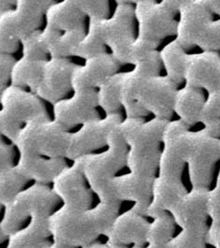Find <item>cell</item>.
<instances>
[{"instance_id":"d6986e66","label":"cell","mask_w":220,"mask_h":248,"mask_svg":"<svg viewBox=\"0 0 220 248\" xmlns=\"http://www.w3.org/2000/svg\"><path fill=\"white\" fill-rule=\"evenodd\" d=\"M85 61L83 65H78L74 70L71 81L74 92L99 89L112 76L118 73L122 64L109 52H104Z\"/></svg>"},{"instance_id":"4fadbf2b","label":"cell","mask_w":220,"mask_h":248,"mask_svg":"<svg viewBox=\"0 0 220 248\" xmlns=\"http://www.w3.org/2000/svg\"><path fill=\"white\" fill-rule=\"evenodd\" d=\"M52 188L61 198L63 205L78 210H88L94 205L96 194L89 185L80 160L72 162L52 183ZM97 197V196H96Z\"/></svg>"},{"instance_id":"4316f807","label":"cell","mask_w":220,"mask_h":248,"mask_svg":"<svg viewBox=\"0 0 220 248\" xmlns=\"http://www.w3.org/2000/svg\"><path fill=\"white\" fill-rule=\"evenodd\" d=\"M46 62L30 60L24 57L16 61L11 78L12 85L20 88L28 87L35 93L41 82Z\"/></svg>"},{"instance_id":"44dd1931","label":"cell","mask_w":220,"mask_h":248,"mask_svg":"<svg viewBox=\"0 0 220 248\" xmlns=\"http://www.w3.org/2000/svg\"><path fill=\"white\" fill-rule=\"evenodd\" d=\"M66 160L49 159L35 155H19L16 165L18 170L34 183L49 185L68 167Z\"/></svg>"},{"instance_id":"ab89813d","label":"cell","mask_w":220,"mask_h":248,"mask_svg":"<svg viewBox=\"0 0 220 248\" xmlns=\"http://www.w3.org/2000/svg\"><path fill=\"white\" fill-rule=\"evenodd\" d=\"M210 245L214 248H220V226L211 224L208 232Z\"/></svg>"},{"instance_id":"74e56055","label":"cell","mask_w":220,"mask_h":248,"mask_svg":"<svg viewBox=\"0 0 220 248\" xmlns=\"http://www.w3.org/2000/svg\"><path fill=\"white\" fill-rule=\"evenodd\" d=\"M16 61L9 53H0V91L8 87L7 83L12 78L13 66Z\"/></svg>"},{"instance_id":"836d02e7","label":"cell","mask_w":220,"mask_h":248,"mask_svg":"<svg viewBox=\"0 0 220 248\" xmlns=\"http://www.w3.org/2000/svg\"><path fill=\"white\" fill-rule=\"evenodd\" d=\"M209 228L181 230L168 246V248H207Z\"/></svg>"},{"instance_id":"484cf974","label":"cell","mask_w":220,"mask_h":248,"mask_svg":"<svg viewBox=\"0 0 220 248\" xmlns=\"http://www.w3.org/2000/svg\"><path fill=\"white\" fill-rule=\"evenodd\" d=\"M86 34L85 27L59 34L45 26L41 32L50 58H67L69 56H75L77 48L85 37Z\"/></svg>"},{"instance_id":"f6af8a7d","label":"cell","mask_w":220,"mask_h":248,"mask_svg":"<svg viewBox=\"0 0 220 248\" xmlns=\"http://www.w3.org/2000/svg\"><path fill=\"white\" fill-rule=\"evenodd\" d=\"M104 244H107V243H99V244H95V245H94V246L89 247V248H101V246L104 245Z\"/></svg>"},{"instance_id":"8992f818","label":"cell","mask_w":220,"mask_h":248,"mask_svg":"<svg viewBox=\"0 0 220 248\" xmlns=\"http://www.w3.org/2000/svg\"><path fill=\"white\" fill-rule=\"evenodd\" d=\"M1 137L14 143L20 131L26 124L37 120H49L48 113L40 98L24 88L9 85L0 96Z\"/></svg>"},{"instance_id":"5bb4252c","label":"cell","mask_w":220,"mask_h":248,"mask_svg":"<svg viewBox=\"0 0 220 248\" xmlns=\"http://www.w3.org/2000/svg\"><path fill=\"white\" fill-rule=\"evenodd\" d=\"M189 130L180 120L168 122L162 137L159 176L182 181L186 162V133Z\"/></svg>"},{"instance_id":"f1b7e54d","label":"cell","mask_w":220,"mask_h":248,"mask_svg":"<svg viewBox=\"0 0 220 248\" xmlns=\"http://www.w3.org/2000/svg\"><path fill=\"white\" fill-rule=\"evenodd\" d=\"M179 228L170 212H164L152 217L147 233V245L168 247L172 240L179 232Z\"/></svg>"},{"instance_id":"ba28073f","label":"cell","mask_w":220,"mask_h":248,"mask_svg":"<svg viewBox=\"0 0 220 248\" xmlns=\"http://www.w3.org/2000/svg\"><path fill=\"white\" fill-rule=\"evenodd\" d=\"M54 2L17 0L15 9L0 13V53L15 52L25 37L38 30L42 17Z\"/></svg>"},{"instance_id":"30bf717a","label":"cell","mask_w":220,"mask_h":248,"mask_svg":"<svg viewBox=\"0 0 220 248\" xmlns=\"http://www.w3.org/2000/svg\"><path fill=\"white\" fill-rule=\"evenodd\" d=\"M133 3L138 22V38L158 47L165 37L176 35L180 1L138 0Z\"/></svg>"},{"instance_id":"2e32d148","label":"cell","mask_w":220,"mask_h":248,"mask_svg":"<svg viewBox=\"0 0 220 248\" xmlns=\"http://www.w3.org/2000/svg\"><path fill=\"white\" fill-rule=\"evenodd\" d=\"M97 91L87 89L75 91L69 99H62L53 105L54 121L69 129L76 125L100 120Z\"/></svg>"},{"instance_id":"60d3db41","label":"cell","mask_w":220,"mask_h":248,"mask_svg":"<svg viewBox=\"0 0 220 248\" xmlns=\"http://www.w3.org/2000/svg\"><path fill=\"white\" fill-rule=\"evenodd\" d=\"M209 10L214 15H218L220 18V1L215 0H204Z\"/></svg>"},{"instance_id":"8d00e7d4","label":"cell","mask_w":220,"mask_h":248,"mask_svg":"<svg viewBox=\"0 0 220 248\" xmlns=\"http://www.w3.org/2000/svg\"><path fill=\"white\" fill-rule=\"evenodd\" d=\"M208 205L211 224L220 226V169L216 185L208 191Z\"/></svg>"},{"instance_id":"8fae6325","label":"cell","mask_w":220,"mask_h":248,"mask_svg":"<svg viewBox=\"0 0 220 248\" xmlns=\"http://www.w3.org/2000/svg\"><path fill=\"white\" fill-rule=\"evenodd\" d=\"M112 17L99 20V33L104 44L110 48L113 56L123 63H128L131 47L135 41L133 19L135 7L133 1L117 0Z\"/></svg>"},{"instance_id":"277c9868","label":"cell","mask_w":220,"mask_h":248,"mask_svg":"<svg viewBox=\"0 0 220 248\" xmlns=\"http://www.w3.org/2000/svg\"><path fill=\"white\" fill-rule=\"evenodd\" d=\"M118 126L108 137V149L79 159L81 161L86 179L92 190L96 194L99 202H120L112 198L110 186L112 181L120 175L118 174L125 166L127 167L129 147Z\"/></svg>"},{"instance_id":"9a60e30c","label":"cell","mask_w":220,"mask_h":248,"mask_svg":"<svg viewBox=\"0 0 220 248\" xmlns=\"http://www.w3.org/2000/svg\"><path fill=\"white\" fill-rule=\"evenodd\" d=\"M152 218L145 212L131 206L122 213L108 234L107 244L120 248H143L147 246V233Z\"/></svg>"},{"instance_id":"7a4b0ae2","label":"cell","mask_w":220,"mask_h":248,"mask_svg":"<svg viewBox=\"0 0 220 248\" xmlns=\"http://www.w3.org/2000/svg\"><path fill=\"white\" fill-rule=\"evenodd\" d=\"M176 87L167 76H147L134 68L123 73L121 103L124 110L138 103L154 118L169 121L173 114Z\"/></svg>"},{"instance_id":"d4e9b609","label":"cell","mask_w":220,"mask_h":248,"mask_svg":"<svg viewBox=\"0 0 220 248\" xmlns=\"http://www.w3.org/2000/svg\"><path fill=\"white\" fill-rule=\"evenodd\" d=\"M205 100L202 90L185 85V87L176 92L173 113L188 127H191L201 123V115Z\"/></svg>"},{"instance_id":"e575fe53","label":"cell","mask_w":220,"mask_h":248,"mask_svg":"<svg viewBox=\"0 0 220 248\" xmlns=\"http://www.w3.org/2000/svg\"><path fill=\"white\" fill-rule=\"evenodd\" d=\"M39 29L30 34L21 42L23 46V57L35 61H48L49 50L45 45Z\"/></svg>"},{"instance_id":"6da1fadb","label":"cell","mask_w":220,"mask_h":248,"mask_svg":"<svg viewBox=\"0 0 220 248\" xmlns=\"http://www.w3.org/2000/svg\"><path fill=\"white\" fill-rule=\"evenodd\" d=\"M122 203L99 202L88 210L63 205L49 218L55 242L80 248L107 243L113 224L123 213L121 212Z\"/></svg>"},{"instance_id":"7c38bea8","label":"cell","mask_w":220,"mask_h":248,"mask_svg":"<svg viewBox=\"0 0 220 248\" xmlns=\"http://www.w3.org/2000/svg\"><path fill=\"white\" fill-rule=\"evenodd\" d=\"M122 122V115L114 113L107 115L104 119L83 124L79 131L71 133L66 159L74 162L108 146L110 132Z\"/></svg>"},{"instance_id":"b9f144b4","label":"cell","mask_w":220,"mask_h":248,"mask_svg":"<svg viewBox=\"0 0 220 248\" xmlns=\"http://www.w3.org/2000/svg\"><path fill=\"white\" fill-rule=\"evenodd\" d=\"M17 1H9V0H1L0 1V13H6L13 10V7L16 6Z\"/></svg>"},{"instance_id":"3957f363","label":"cell","mask_w":220,"mask_h":248,"mask_svg":"<svg viewBox=\"0 0 220 248\" xmlns=\"http://www.w3.org/2000/svg\"><path fill=\"white\" fill-rule=\"evenodd\" d=\"M63 202L52 186L34 183L20 192L4 207L1 236L11 237L25 229L33 219H49Z\"/></svg>"},{"instance_id":"1f68e13d","label":"cell","mask_w":220,"mask_h":248,"mask_svg":"<svg viewBox=\"0 0 220 248\" xmlns=\"http://www.w3.org/2000/svg\"><path fill=\"white\" fill-rule=\"evenodd\" d=\"M99 20H89V27L85 37L78 46L75 56H79L88 60L106 51V45L104 44L99 33Z\"/></svg>"},{"instance_id":"d6a6232c","label":"cell","mask_w":220,"mask_h":248,"mask_svg":"<svg viewBox=\"0 0 220 248\" xmlns=\"http://www.w3.org/2000/svg\"><path fill=\"white\" fill-rule=\"evenodd\" d=\"M201 123L213 136L220 137V91L208 93L201 115Z\"/></svg>"},{"instance_id":"cb8c5ba5","label":"cell","mask_w":220,"mask_h":248,"mask_svg":"<svg viewBox=\"0 0 220 248\" xmlns=\"http://www.w3.org/2000/svg\"><path fill=\"white\" fill-rule=\"evenodd\" d=\"M49 219H33L25 229L9 238V246L16 248H49L54 244Z\"/></svg>"},{"instance_id":"83f0119b","label":"cell","mask_w":220,"mask_h":248,"mask_svg":"<svg viewBox=\"0 0 220 248\" xmlns=\"http://www.w3.org/2000/svg\"><path fill=\"white\" fill-rule=\"evenodd\" d=\"M161 63L166 76L177 85L184 80L188 53L183 47L174 39L159 51Z\"/></svg>"},{"instance_id":"bcb514c9","label":"cell","mask_w":220,"mask_h":248,"mask_svg":"<svg viewBox=\"0 0 220 248\" xmlns=\"http://www.w3.org/2000/svg\"><path fill=\"white\" fill-rule=\"evenodd\" d=\"M7 248H13V247H8Z\"/></svg>"},{"instance_id":"5b68a950","label":"cell","mask_w":220,"mask_h":248,"mask_svg":"<svg viewBox=\"0 0 220 248\" xmlns=\"http://www.w3.org/2000/svg\"><path fill=\"white\" fill-rule=\"evenodd\" d=\"M175 40L185 50H220V18L214 19L204 0L180 1Z\"/></svg>"},{"instance_id":"d590c367","label":"cell","mask_w":220,"mask_h":248,"mask_svg":"<svg viewBox=\"0 0 220 248\" xmlns=\"http://www.w3.org/2000/svg\"><path fill=\"white\" fill-rule=\"evenodd\" d=\"M89 20H104L109 17V1H77Z\"/></svg>"},{"instance_id":"4dcf8cb0","label":"cell","mask_w":220,"mask_h":248,"mask_svg":"<svg viewBox=\"0 0 220 248\" xmlns=\"http://www.w3.org/2000/svg\"><path fill=\"white\" fill-rule=\"evenodd\" d=\"M123 78V73H117L98 89V106L107 115L119 113V109L123 107L121 103Z\"/></svg>"},{"instance_id":"9c48e42d","label":"cell","mask_w":220,"mask_h":248,"mask_svg":"<svg viewBox=\"0 0 220 248\" xmlns=\"http://www.w3.org/2000/svg\"><path fill=\"white\" fill-rule=\"evenodd\" d=\"M220 160V138L206 129L186 133V162L192 188L207 189L216 163Z\"/></svg>"},{"instance_id":"f546056e","label":"cell","mask_w":220,"mask_h":248,"mask_svg":"<svg viewBox=\"0 0 220 248\" xmlns=\"http://www.w3.org/2000/svg\"><path fill=\"white\" fill-rule=\"evenodd\" d=\"M31 182L22 174L16 166L0 171V203L6 206L20 192L29 186L26 185ZM34 183V182H33Z\"/></svg>"},{"instance_id":"e0dca14e","label":"cell","mask_w":220,"mask_h":248,"mask_svg":"<svg viewBox=\"0 0 220 248\" xmlns=\"http://www.w3.org/2000/svg\"><path fill=\"white\" fill-rule=\"evenodd\" d=\"M184 80L186 86L205 90L208 93L220 91V55L218 51L189 54Z\"/></svg>"},{"instance_id":"f35d334b","label":"cell","mask_w":220,"mask_h":248,"mask_svg":"<svg viewBox=\"0 0 220 248\" xmlns=\"http://www.w3.org/2000/svg\"><path fill=\"white\" fill-rule=\"evenodd\" d=\"M14 144H8L1 138L0 143V171L16 166L14 164Z\"/></svg>"},{"instance_id":"7402d4cb","label":"cell","mask_w":220,"mask_h":248,"mask_svg":"<svg viewBox=\"0 0 220 248\" xmlns=\"http://www.w3.org/2000/svg\"><path fill=\"white\" fill-rule=\"evenodd\" d=\"M46 26L62 34L85 27L86 15L75 0L55 1L46 12Z\"/></svg>"},{"instance_id":"ee69618b","label":"cell","mask_w":220,"mask_h":248,"mask_svg":"<svg viewBox=\"0 0 220 248\" xmlns=\"http://www.w3.org/2000/svg\"><path fill=\"white\" fill-rule=\"evenodd\" d=\"M100 248H120V247H112V246H109L108 244H104L101 246Z\"/></svg>"},{"instance_id":"ffe728a7","label":"cell","mask_w":220,"mask_h":248,"mask_svg":"<svg viewBox=\"0 0 220 248\" xmlns=\"http://www.w3.org/2000/svg\"><path fill=\"white\" fill-rule=\"evenodd\" d=\"M207 189L191 188L174 206L171 214L181 230L210 228Z\"/></svg>"},{"instance_id":"603a6c76","label":"cell","mask_w":220,"mask_h":248,"mask_svg":"<svg viewBox=\"0 0 220 248\" xmlns=\"http://www.w3.org/2000/svg\"><path fill=\"white\" fill-rule=\"evenodd\" d=\"M188 193L183 181L173 180L165 177L157 176L153 186L152 201L147 210L149 217H153L156 215L170 212Z\"/></svg>"},{"instance_id":"ac0fdd59","label":"cell","mask_w":220,"mask_h":248,"mask_svg":"<svg viewBox=\"0 0 220 248\" xmlns=\"http://www.w3.org/2000/svg\"><path fill=\"white\" fill-rule=\"evenodd\" d=\"M78 66L68 58H49L45 62L42 79L35 94L55 104L72 89V74Z\"/></svg>"},{"instance_id":"52a82bcc","label":"cell","mask_w":220,"mask_h":248,"mask_svg":"<svg viewBox=\"0 0 220 248\" xmlns=\"http://www.w3.org/2000/svg\"><path fill=\"white\" fill-rule=\"evenodd\" d=\"M71 133L56 121L37 120L26 124L13 143L20 155L66 159Z\"/></svg>"},{"instance_id":"7bdbcfd3","label":"cell","mask_w":220,"mask_h":248,"mask_svg":"<svg viewBox=\"0 0 220 248\" xmlns=\"http://www.w3.org/2000/svg\"><path fill=\"white\" fill-rule=\"evenodd\" d=\"M49 248H76V247H71V246H68V245H64V244H61V243H57V242H54V244L52 246H50Z\"/></svg>"}]
</instances>
